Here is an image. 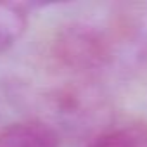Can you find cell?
<instances>
[{
	"instance_id": "cell-2",
	"label": "cell",
	"mask_w": 147,
	"mask_h": 147,
	"mask_svg": "<svg viewBox=\"0 0 147 147\" xmlns=\"http://www.w3.org/2000/svg\"><path fill=\"white\" fill-rule=\"evenodd\" d=\"M26 28V12L21 5L0 2V55L14 45Z\"/></svg>"
},
{
	"instance_id": "cell-1",
	"label": "cell",
	"mask_w": 147,
	"mask_h": 147,
	"mask_svg": "<svg viewBox=\"0 0 147 147\" xmlns=\"http://www.w3.org/2000/svg\"><path fill=\"white\" fill-rule=\"evenodd\" d=\"M0 147H59V135L40 121L16 123L0 133Z\"/></svg>"
},
{
	"instance_id": "cell-3",
	"label": "cell",
	"mask_w": 147,
	"mask_h": 147,
	"mask_svg": "<svg viewBox=\"0 0 147 147\" xmlns=\"http://www.w3.org/2000/svg\"><path fill=\"white\" fill-rule=\"evenodd\" d=\"M90 147H147V125H125L104 133Z\"/></svg>"
}]
</instances>
